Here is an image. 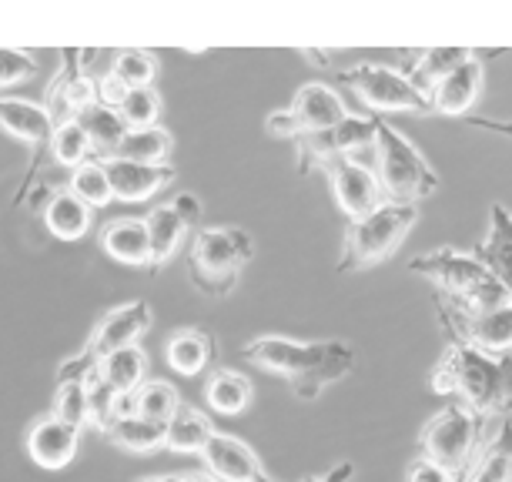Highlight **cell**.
<instances>
[{"label": "cell", "mask_w": 512, "mask_h": 482, "mask_svg": "<svg viewBox=\"0 0 512 482\" xmlns=\"http://www.w3.org/2000/svg\"><path fill=\"white\" fill-rule=\"evenodd\" d=\"M429 389L462 402L486 426L512 419V355H482L466 345H446L429 372Z\"/></svg>", "instance_id": "obj_1"}, {"label": "cell", "mask_w": 512, "mask_h": 482, "mask_svg": "<svg viewBox=\"0 0 512 482\" xmlns=\"http://www.w3.org/2000/svg\"><path fill=\"white\" fill-rule=\"evenodd\" d=\"M245 359L262 372L285 375L302 402H315L328 385L355 369V349L342 339L295 342L288 335H258L245 345Z\"/></svg>", "instance_id": "obj_2"}, {"label": "cell", "mask_w": 512, "mask_h": 482, "mask_svg": "<svg viewBox=\"0 0 512 482\" xmlns=\"http://www.w3.org/2000/svg\"><path fill=\"white\" fill-rule=\"evenodd\" d=\"M409 272L429 278L432 292L442 295L452 305L466 308V312L496 308L512 298L476 255L459 252V248H436V252L415 255L409 262Z\"/></svg>", "instance_id": "obj_3"}, {"label": "cell", "mask_w": 512, "mask_h": 482, "mask_svg": "<svg viewBox=\"0 0 512 482\" xmlns=\"http://www.w3.org/2000/svg\"><path fill=\"white\" fill-rule=\"evenodd\" d=\"M375 178H379L382 198L395 205H419L422 198L439 191V175L432 171L422 151L392 128L385 118H375Z\"/></svg>", "instance_id": "obj_4"}, {"label": "cell", "mask_w": 512, "mask_h": 482, "mask_svg": "<svg viewBox=\"0 0 512 482\" xmlns=\"http://www.w3.org/2000/svg\"><path fill=\"white\" fill-rule=\"evenodd\" d=\"M255 258V238L245 228H198L188 245L191 282L211 298H225L238 288L241 268Z\"/></svg>", "instance_id": "obj_5"}, {"label": "cell", "mask_w": 512, "mask_h": 482, "mask_svg": "<svg viewBox=\"0 0 512 482\" xmlns=\"http://www.w3.org/2000/svg\"><path fill=\"white\" fill-rule=\"evenodd\" d=\"M419 221L415 205H395L385 201L359 221H349L342 238V255H338V272H362V268L382 265L399 252L402 241Z\"/></svg>", "instance_id": "obj_6"}, {"label": "cell", "mask_w": 512, "mask_h": 482, "mask_svg": "<svg viewBox=\"0 0 512 482\" xmlns=\"http://www.w3.org/2000/svg\"><path fill=\"white\" fill-rule=\"evenodd\" d=\"M486 429V422L472 416L462 402H449L419 429V459L432 462V466L446 469L459 479L469 469Z\"/></svg>", "instance_id": "obj_7"}, {"label": "cell", "mask_w": 512, "mask_h": 482, "mask_svg": "<svg viewBox=\"0 0 512 482\" xmlns=\"http://www.w3.org/2000/svg\"><path fill=\"white\" fill-rule=\"evenodd\" d=\"M432 308L449 345H466L482 355H512V298L496 308L466 312L432 292Z\"/></svg>", "instance_id": "obj_8"}, {"label": "cell", "mask_w": 512, "mask_h": 482, "mask_svg": "<svg viewBox=\"0 0 512 482\" xmlns=\"http://www.w3.org/2000/svg\"><path fill=\"white\" fill-rule=\"evenodd\" d=\"M342 84L359 98L369 111L379 114H432V101L415 88L405 71L389 64H352L342 71Z\"/></svg>", "instance_id": "obj_9"}, {"label": "cell", "mask_w": 512, "mask_h": 482, "mask_svg": "<svg viewBox=\"0 0 512 482\" xmlns=\"http://www.w3.org/2000/svg\"><path fill=\"white\" fill-rule=\"evenodd\" d=\"M345 118H349V108H345L342 94H338L332 84L312 81V84H305V88H298L292 104H288L285 111H275L265 128L272 138L298 141V138H305V134L335 128V124Z\"/></svg>", "instance_id": "obj_10"}, {"label": "cell", "mask_w": 512, "mask_h": 482, "mask_svg": "<svg viewBox=\"0 0 512 482\" xmlns=\"http://www.w3.org/2000/svg\"><path fill=\"white\" fill-rule=\"evenodd\" d=\"M298 171L308 175L312 168H322L332 158H349L375 144V118H359L349 114L345 121H338L335 128L315 131L298 138Z\"/></svg>", "instance_id": "obj_11"}, {"label": "cell", "mask_w": 512, "mask_h": 482, "mask_svg": "<svg viewBox=\"0 0 512 482\" xmlns=\"http://www.w3.org/2000/svg\"><path fill=\"white\" fill-rule=\"evenodd\" d=\"M322 171H325L328 185H332L338 211H342L349 221H359L365 215H372L379 205H385L379 178H375V168L359 161V154L325 161Z\"/></svg>", "instance_id": "obj_12"}, {"label": "cell", "mask_w": 512, "mask_h": 482, "mask_svg": "<svg viewBox=\"0 0 512 482\" xmlns=\"http://www.w3.org/2000/svg\"><path fill=\"white\" fill-rule=\"evenodd\" d=\"M154 325V312L144 298H134V302L114 305L101 315V322L94 325L91 339L84 342V355H91L94 362H101L104 355L128 349V345H138L141 335Z\"/></svg>", "instance_id": "obj_13"}, {"label": "cell", "mask_w": 512, "mask_h": 482, "mask_svg": "<svg viewBox=\"0 0 512 482\" xmlns=\"http://www.w3.org/2000/svg\"><path fill=\"white\" fill-rule=\"evenodd\" d=\"M205 472L218 482H278L275 476H268V469L262 466L258 452L248 446L245 439L231 436V432H215L211 442L201 452Z\"/></svg>", "instance_id": "obj_14"}, {"label": "cell", "mask_w": 512, "mask_h": 482, "mask_svg": "<svg viewBox=\"0 0 512 482\" xmlns=\"http://www.w3.org/2000/svg\"><path fill=\"white\" fill-rule=\"evenodd\" d=\"M77 449H81V429L57 419L54 412L37 416L27 429V456L41 469H67L77 459Z\"/></svg>", "instance_id": "obj_15"}, {"label": "cell", "mask_w": 512, "mask_h": 482, "mask_svg": "<svg viewBox=\"0 0 512 482\" xmlns=\"http://www.w3.org/2000/svg\"><path fill=\"white\" fill-rule=\"evenodd\" d=\"M101 165L108 171L114 201H128V205L151 201L154 195H161L164 188H171L178 181L175 165H134V161L121 158H104Z\"/></svg>", "instance_id": "obj_16"}, {"label": "cell", "mask_w": 512, "mask_h": 482, "mask_svg": "<svg viewBox=\"0 0 512 482\" xmlns=\"http://www.w3.org/2000/svg\"><path fill=\"white\" fill-rule=\"evenodd\" d=\"M482 81H486V64L476 51V57H469L459 71H452L446 81H439L429 91L432 114H446V118H469V111L476 108Z\"/></svg>", "instance_id": "obj_17"}, {"label": "cell", "mask_w": 512, "mask_h": 482, "mask_svg": "<svg viewBox=\"0 0 512 482\" xmlns=\"http://www.w3.org/2000/svg\"><path fill=\"white\" fill-rule=\"evenodd\" d=\"M459 482H512V419L492 422Z\"/></svg>", "instance_id": "obj_18"}, {"label": "cell", "mask_w": 512, "mask_h": 482, "mask_svg": "<svg viewBox=\"0 0 512 482\" xmlns=\"http://www.w3.org/2000/svg\"><path fill=\"white\" fill-rule=\"evenodd\" d=\"M472 255L512 295V211L502 201H492L489 205V235L479 241Z\"/></svg>", "instance_id": "obj_19"}, {"label": "cell", "mask_w": 512, "mask_h": 482, "mask_svg": "<svg viewBox=\"0 0 512 482\" xmlns=\"http://www.w3.org/2000/svg\"><path fill=\"white\" fill-rule=\"evenodd\" d=\"M101 252L114 258L118 265L131 268H151V241H148V225L144 218H114L101 228Z\"/></svg>", "instance_id": "obj_20"}, {"label": "cell", "mask_w": 512, "mask_h": 482, "mask_svg": "<svg viewBox=\"0 0 512 482\" xmlns=\"http://www.w3.org/2000/svg\"><path fill=\"white\" fill-rule=\"evenodd\" d=\"M0 131L27 144L34 154L47 148L54 131V121L44 104L24 101V98H0Z\"/></svg>", "instance_id": "obj_21"}, {"label": "cell", "mask_w": 512, "mask_h": 482, "mask_svg": "<svg viewBox=\"0 0 512 482\" xmlns=\"http://www.w3.org/2000/svg\"><path fill=\"white\" fill-rule=\"evenodd\" d=\"M218 359V345L208 332L201 329H178L164 345V362L175 375L185 379H198V375L211 372V365Z\"/></svg>", "instance_id": "obj_22"}, {"label": "cell", "mask_w": 512, "mask_h": 482, "mask_svg": "<svg viewBox=\"0 0 512 482\" xmlns=\"http://www.w3.org/2000/svg\"><path fill=\"white\" fill-rule=\"evenodd\" d=\"M215 432L218 429L208 419V412H201L195 406H181L175 412V419L164 426V449L178 452V456H201Z\"/></svg>", "instance_id": "obj_23"}, {"label": "cell", "mask_w": 512, "mask_h": 482, "mask_svg": "<svg viewBox=\"0 0 512 482\" xmlns=\"http://www.w3.org/2000/svg\"><path fill=\"white\" fill-rule=\"evenodd\" d=\"M251 399H255V385L245 372L238 369H211L205 379V402L218 416H241Z\"/></svg>", "instance_id": "obj_24"}, {"label": "cell", "mask_w": 512, "mask_h": 482, "mask_svg": "<svg viewBox=\"0 0 512 482\" xmlns=\"http://www.w3.org/2000/svg\"><path fill=\"white\" fill-rule=\"evenodd\" d=\"M77 124L88 134L91 148H94V158L104 161V158H114L121 148V141L128 138V124L118 114V108H108V104H91L77 114Z\"/></svg>", "instance_id": "obj_25"}, {"label": "cell", "mask_w": 512, "mask_h": 482, "mask_svg": "<svg viewBox=\"0 0 512 482\" xmlns=\"http://www.w3.org/2000/svg\"><path fill=\"white\" fill-rule=\"evenodd\" d=\"M44 228L61 241H81L91 231V208L71 191H54L44 201Z\"/></svg>", "instance_id": "obj_26"}, {"label": "cell", "mask_w": 512, "mask_h": 482, "mask_svg": "<svg viewBox=\"0 0 512 482\" xmlns=\"http://www.w3.org/2000/svg\"><path fill=\"white\" fill-rule=\"evenodd\" d=\"M148 372H151V359L141 345H128V349H118L111 355H104L101 365H98V375L104 382L111 385L118 395H134L148 382Z\"/></svg>", "instance_id": "obj_27"}, {"label": "cell", "mask_w": 512, "mask_h": 482, "mask_svg": "<svg viewBox=\"0 0 512 482\" xmlns=\"http://www.w3.org/2000/svg\"><path fill=\"white\" fill-rule=\"evenodd\" d=\"M469 57H476L472 47H429V51L415 54L412 67L405 74H409V81L429 98V91L436 88L439 81H446L452 71H459Z\"/></svg>", "instance_id": "obj_28"}, {"label": "cell", "mask_w": 512, "mask_h": 482, "mask_svg": "<svg viewBox=\"0 0 512 482\" xmlns=\"http://www.w3.org/2000/svg\"><path fill=\"white\" fill-rule=\"evenodd\" d=\"M144 225H148V241H151L148 272L154 275V272H161V265H168L171 258L178 255V248L185 245V238H188V228H185V221L175 215L171 205H158L148 218H144Z\"/></svg>", "instance_id": "obj_29"}, {"label": "cell", "mask_w": 512, "mask_h": 482, "mask_svg": "<svg viewBox=\"0 0 512 482\" xmlns=\"http://www.w3.org/2000/svg\"><path fill=\"white\" fill-rule=\"evenodd\" d=\"M104 439H108L111 446L131 452V456H151V452L164 449V426L141 419V416H121L111 422Z\"/></svg>", "instance_id": "obj_30"}, {"label": "cell", "mask_w": 512, "mask_h": 482, "mask_svg": "<svg viewBox=\"0 0 512 482\" xmlns=\"http://www.w3.org/2000/svg\"><path fill=\"white\" fill-rule=\"evenodd\" d=\"M171 151H175V134L161 124L141 131H128V138L121 141V148L114 158L134 161V165H168Z\"/></svg>", "instance_id": "obj_31"}, {"label": "cell", "mask_w": 512, "mask_h": 482, "mask_svg": "<svg viewBox=\"0 0 512 482\" xmlns=\"http://www.w3.org/2000/svg\"><path fill=\"white\" fill-rule=\"evenodd\" d=\"M131 402H134V416L158 422V426H168V422L175 419V412L185 406L178 385H171L164 379H148L131 395Z\"/></svg>", "instance_id": "obj_32"}, {"label": "cell", "mask_w": 512, "mask_h": 482, "mask_svg": "<svg viewBox=\"0 0 512 482\" xmlns=\"http://www.w3.org/2000/svg\"><path fill=\"white\" fill-rule=\"evenodd\" d=\"M84 385H88V426H91V429H98L101 436L111 429V422H114V419L134 416L131 395H118L108 382L101 379L98 372H94Z\"/></svg>", "instance_id": "obj_33"}, {"label": "cell", "mask_w": 512, "mask_h": 482, "mask_svg": "<svg viewBox=\"0 0 512 482\" xmlns=\"http://www.w3.org/2000/svg\"><path fill=\"white\" fill-rule=\"evenodd\" d=\"M47 154H51L54 165H61L67 171L88 165V161H98V158H94V148H91L88 134H84V128L77 124V118L54 124L51 141H47Z\"/></svg>", "instance_id": "obj_34"}, {"label": "cell", "mask_w": 512, "mask_h": 482, "mask_svg": "<svg viewBox=\"0 0 512 482\" xmlns=\"http://www.w3.org/2000/svg\"><path fill=\"white\" fill-rule=\"evenodd\" d=\"M158 57L151 51H144V47H121L118 54L111 57V77L114 81H121L124 88L134 91V88H154V81H158Z\"/></svg>", "instance_id": "obj_35"}, {"label": "cell", "mask_w": 512, "mask_h": 482, "mask_svg": "<svg viewBox=\"0 0 512 482\" xmlns=\"http://www.w3.org/2000/svg\"><path fill=\"white\" fill-rule=\"evenodd\" d=\"M67 191H71L74 198H81L91 211L94 208H108L114 201L108 171H104L101 161H88V165L74 168L71 178H67Z\"/></svg>", "instance_id": "obj_36"}, {"label": "cell", "mask_w": 512, "mask_h": 482, "mask_svg": "<svg viewBox=\"0 0 512 482\" xmlns=\"http://www.w3.org/2000/svg\"><path fill=\"white\" fill-rule=\"evenodd\" d=\"M118 114L128 124V131L154 128L161 121V94L158 88H134L124 94V101L118 104Z\"/></svg>", "instance_id": "obj_37"}, {"label": "cell", "mask_w": 512, "mask_h": 482, "mask_svg": "<svg viewBox=\"0 0 512 482\" xmlns=\"http://www.w3.org/2000/svg\"><path fill=\"white\" fill-rule=\"evenodd\" d=\"M51 412L57 419H64V422H71V426L84 429V426H88V385H84V382H57Z\"/></svg>", "instance_id": "obj_38"}, {"label": "cell", "mask_w": 512, "mask_h": 482, "mask_svg": "<svg viewBox=\"0 0 512 482\" xmlns=\"http://www.w3.org/2000/svg\"><path fill=\"white\" fill-rule=\"evenodd\" d=\"M37 71H41V64H37V57L31 51H21V47H0V91L31 81Z\"/></svg>", "instance_id": "obj_39"}, {"label": "cell", "mask_w": 512, "mask_h": 482, "mask_svg": "<svg viewBox=\"0 0 512 482\" xmlns=\"http://www.w3.org/2000/svg\"><path fill=\"white\" fill-rule=\"evenodd\" d=\"M101 362H94L91 355L77 352L71 355V359H64L61 365H57V382H88L94 372H98Z\"/></svg>", "instance_id": "obj_40"}, {"label": "cell", "mask_w": 512, "mask_h": 482, "mask_svg": "<svg viewBox=\"0 0 512 482\" xmlns=\"http://www.w3.org/2000/svg\"><path fill=\"white\" fill-rule=\"evenodd\" d=\"M171 208H175V215L185 221V228H198L201 218H205V205H201V198L195 191H181V195L171 198Z\"/></svg>", "instance_id": "obj_41"}, {"label": "cell", "mask_w": 512, "mask_h": 482, "mask_svg": "<svg viewBox=\"0 0 512 482\" xmlns=\"http://www.w3.org/2000/svg\"><path fill=\"white\" fill-rule=\"evenodd\" d=\"M405 482H459V479L452 476V472L432 466V462L415 456L409 466H405Z\"/></svg>", "instance_id": "obj_42"}, {"label": "cell", "mask_w": 512, "mask_h": 482, "mask_svg": "<svg viewBox=\"0 0 512 482\" xmlns=\"http://www.w3.org/2000/svg\"><path fill=\"white\" fill-rule=\"evenodd\" d=\"M352 476H355V462L342 459V462H335L328 472H315V476H305L302 482H349Z\"/></svg>", "instance_id": "obj_43"}, {"label": "cell", "mask_w": 512, "mask_h": 482, "mask_svg": "<svg viewBox=\"0 0 512 482\" xmlns=\"http://www.w3.org/2000/svg\"><path fill=\"white\" fill-rule=\"evenodd\" d=\"M175 482H218L208 472H175Z\"/></svg>", "instance_id": "obj_44"}, {"label": "cell", "mask_w": 512, "mask_h": 482, "mask_svg": "<svg viewBox=\"0 0 512 482\" xmlns=\"http://www.w3.org/2000/svg\"><path fill=\"white\" fill-rule=\"evenodd\" d=\"M302 54H308V61H312L315 67H325L328 61H332V57H328V51H312V47H305Z\"/></svg>", "instance_id": "obj_45"}, {"label": "cell", "mask_w": 512, "mask_h": 482, "mask_svg": "<svg viewBox=\"0 0 512 482\" xmlns=\"http://www.w3.org/2000/svg\"><path fill=\"white\" fill-rule=\"evenodd\" d=\"M138 482H175V472H168V476H144Z\"/></svg>", "instance_id": "obj_46"}]
</instances>
